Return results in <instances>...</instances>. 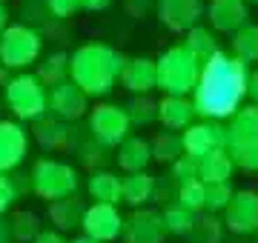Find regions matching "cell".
<instances>
[{
    "label": "cell",
    "mask_w": 258,
    "mask_h": 243,
    "mask_svg": "<svg viewBox=\"0 0 258 243\" xmlns=\"http://www.w3.org/2000/svg\"><path fill=\"white\" fill-rule=\"evenodd\" d=\"M249 94L247 63L235 55L218 52L201 69V80L192 92L195 112L201 120H224L241 112V100Z\"/></svg>",
    "instance_id": "obj_1"
},
{
    "label": "cell",
    "mask_w": 258,
    "mask_h": 243,
    "mask_svg": "<svg viewBox=\"0 0 258 243\" xmlns=\"http://www.w3.org/2000/svg\"><path fill=\"white\" fill-rule=\"evenodd\" d=\"M129 57L115 52L106 43H86L72 52L69 80L78 83L89 97H103L112 92L115 80H120Z\"/></svg>",
    "instance_id": "obj_2"
},
{
    "label": "cell",
    "mask_w": 258,
    "mask_h": 243,
    "mask_svg": "<svg viewBox=\"0 0 258 243\" xmlns=\"http://www.w3.org/2000/svg\"><path fill=\"white\" fill-rule=\"evenodd\" d=\"M155 63H158V89L164 94L186 97V94L195 92V86L201 80L204 63H198L186 46H169Z\"/></svg>",
    "instance_id": "obj_3"
},
{
    "label": "cell",
    "mask_w": 258,
    "mask_h": 243,
    "mask_svg": "<svg viewBox=\"0 0 258 243\" xmlns=\"http://www.w3.org/2000/svg\"><path fill=\"white\" fill-rule=\"evenodd\" d=\"M227 152L235 166L258 172V106L241 109L227 126Z\"/></svg>",
    "instance_id": "obj_4"
},
{
    "label": "cell",
    "mask_w": 258,
    "mask_h": 243,
    "mask_svg": "<svg viewBox=\"0 0 258 243\" xmlns=\"http://www.w3.org/2000/svg\"><path fill=\"white\" fill-rule=\"evenodd\" d=\"M32 192L43 200H63L78 192V172L63 160L40 158L32 166Z\"/></svg>",
    "instance_id": "obj_5"
},
{
    "label": "cell",
    "mask_w": 258,
    "mask_h": 243,
    "mask_svg": "<svg viewBox=\"0 0 258 243\" xmlns=\"http://www.w3.org/2000/svg\"><path fill=\"white\" fill-rule=\"evenodd\" d=\"M6 106L18 120H40L49 109L46 86L37 75H18L6 83Z\"/></svg>",
    "instance_id": "obj_6"
},
{
    "label": "cell",
    "mask_w": 258,
    "mask_h": 243,
    "mask_svg": "<svg viewBox=\"0 0 258 243\" xmlns=\"http://www.w3.org/2000/svg\"><path fill=\"white\" fill-rule=\"evenodd\" d=\"M40 49H43V40L35 29L15 23L0 35V63L6 69H26L40 57Z\"/></svg>",
    "instance_id": "obj_7"
},
{
    "label": "cell",
    "mask_w": 258,
    "mask_h": 243,
    "mask_svg": "<svg viewBox=\"0 0 258 243\" xmlns=\"http://www.w3.org/2000/svg\"><path fill=\"white\" fill-rule=\"evenodd\" d=\"M129 129H132V117L126 109L103 103L89 112V132L101 146H109V149L120 146L123 141H129Z\"/></svg>",
    "instance_id": "obj_8"
},
{
    "label": "cell",
    "mask_w": 258,
    "mask_h": 243,
    "mask_svg": "<svg viewBox=\"0 0 258 243\" xmlns=\"http://www.w3.org/2000/svg\"><path fill=\"white\" fill-rule=\"evenodd\" d=\"M184 152L195 160H204L215 152H227V129L218 120H198L181 132Z\"/></svg>",
    "instance_id": "obj_9"
},
{
    "label": "cell",
    "mask_w": 258,
    "mask_h": 243,
    "mask_svg": "<svg viewBox=\"0 0 258 243\" xmlns=\"http://www.w3.org/2000/svg\"><path fill=\"white\" fill-rule=\"evenodd\" d=\"M123 226L126 220L120 217L118 206H109V203H92L86 206V215H83V234L92 237L98 243H109V240H118L123 237Z\"/></svg>",
    "instance_id": "obj_10"
},
{
    "label": "cell",
    "mask_w": 258,
    "mask_h": 243,
    "mask_svg": "<svg viewBox=\"0 0 258 243\" xmlns=\"http://www.w3.org/2000/svg\"><path fill=\"white\" fill-rule=\"evenodd\" d=\"M86 109H89V94L72 80H63L60 86L49 89V112L60 120H81Z\"/></svg>",
    "instance_id": "obj_11"
},
{
    "label": "cell",
    "mask_w": 258,
    "mask_h": 243,
    "mask_svg": "<svg viewBox=\"0 0 258 243\" xmlns=\"http://www.w3.org/2000/svg\"><path fill=\"white\" fill-rule=\"evenodd\" d=\"M224 223L232 234H252L258 232V195L252 189H241L235 192L232 203L227 206Z\"/></svg>",
    "instance_id": "obj_12"
},
{
    "label": "cell",
    "mask_w": 258,
    "mask_h": 243,
    "mask_svg": "<svg viewBox=\"0 0 258 243\" xmlns=\"http://www.w3.org/2000/svg\"><path fill=\"white\" fill-rule=\"evenodd\" d=\"M201 15V0H158V18L169 32H192Z\"/></svg>",
    "instance_id": "obj_13"
},
{
    "label": "cell",
    "mask_w": 258,
    "mask_h": 243,
    "mask_svg": "<svg viewBox=\"0 0 258 243\" xmlns=\"http://www.w3.org/2000/svg\"><path fill=\"white\" fill-rule=\"evenodd\" d=\"M29 138L18 120H0V175L18 169L26 158Z\"/></svg>",
    "instance_id": "obj_14"
},
{
    "label": "cell",
    "mask_w": 258,
    "mask_h": 243,
    "mask_svg": "<svg viewBox=\"0 0 258 243\" xmlns=\"http://www.w3.org/2000/svg\"><path fill=\"white\" fill-rule=\"evenodd\" d=\"M164 215H158L152 209H135L123 226V240L126 243H164Z\"/></svg>",
    "instance_id": "obj_15"
},
{
    "label": "cell",
    "mask_w": 258,
    "mask_h": 243,
    "mask_svg": "<svg viewBox=\"0 0 258 243\" xmlns=\"http://www.w3.org/2000/svg\"><path fill=\"white\" fill-rule=\"evenodd\" d=\"M207 15H210V26L215 32H227V35H235L238 29L249 23L247 0H212Z\"/></svg>",
    "instance_id": "obj_16"
},
{
    "label": "cell",
    "mask_w": 258,
    "mask_h": 243,
    "mask_svg": "<svg viewBox=\"0 0 258 243\" xmlns=\"http://www.w3.org/2000/svg\"><path fill=\"white\" fill-rule=\"evenodd\" d=\"M120 83L126 86L129 92L149 94L152 89H158V63L149 60V57H129L126 69L120 75Z\"/></svg>",
    "instance_id": "obj_17"
},
{
    "label": "cell",
    "mask_w": 258,
    "mask_h": 243,
    "mask_svg": "<svg viewBox=\"0 0 258 243\" xmlns=\"http://www.w3.org/2000/svg\"><path fill=\"white\" fill-rule=\"evenodd\" d=\"M195 114H198L195 112V103L186 100V97H169L166 94L164 100L158 103V120L164 123V129H169V132L189 129Z\"/></svg>",
    "instance_id": "obj_18"
},
{
    "label": "cell",
    "mask_w": 258,
    "mask_h": 243,
    "mask_svg": "<svg viewBox=\"0 0 258 243\" xmlns=\"http://www.w3.org/2000/svg\"><path fill=\"white\" fill-rule=\"evenodd\" d=\"M149 160L152 158V143L147 138H129L118 146V166L126 172V175H135V172H147Z\"/></svg>",
    "instance_id": "obj_19"
},
{
    "label": "cell",
    "mask_w": 258,
    "mask_h": 243,
    "mask_svg": "<svg viewBox=\"0 0 258 243\" xmlns=\"http://www.w3.org/2000/svg\"><path fill=\"white\" fill-rule=\"evenodd\" d=\"M86 189L95 197V203H109V206L123 203V180L112 172H92L89 180H86Z\"/></svg>",
    "instance_id": "obj_20"
},
{
    "label": "cell",
    "mask_w": 258,
    "mask_h": 243,
    "mask_svg": "<svg viewBox=\"0 0 258 243\" xmlns=\"http://www.w3.org/2000/svg\"><path fill=\"white\" fill-rule=\"evenodd\" d=\"M35 138H37V143H40L43 149L55 152V149L69 146L72 132H69L66 120H60V117L52 114V117H40V120H35Z\"/></svg>",
    "instance_id": "obj_21"
},
{
    "label": "cell",
    "mask_w": 258,
    "mask_h": 243,
    "mask_svg": "<svg viewBox=\"0 0 258 243\" xmlns=\"http://www.w3.org/2000/svg\"><path fill=\"white\" fill-rule=\"evenodd\" d=\"M83 215H86V206H83V200H78L75 195L49 203V220L55 223L57 232H69L72 226H81Z\"/></svg>",
    "instance_id": "obj_22"
},
{
    "label": "cell",
    "mask_w": 258,
    "mask_h": 243,
    "mask_svg": "<svg viewBox=\"0 0 258 243\" xmlns=\"http://www.w3.org/2000/svg\"><path fill=\"white\" fill-rule=\"evenodd\" d=\"M155 195V178L149 172H135L123 178V203L141 209L144 203H149Z\"/></svg>",
    "instance_id": "obj_23"
},
{
    "label": "cell",
    "mask_w": 258,
    "mask_h": 243,
    "mask_svg": "<svg viewBox=\"0 0 258 243\" xmlns=\"http://www.w3.org/2000/svg\"><path fill=\"white\" fill-rule=\"evenodd\" d=\"M232 166H235V160L230 158V152H215V155L201 160V180L207 186H212V183H230Z\"/></svg>",
    "instance_id": "obj_24"
},
{
    "label": "cell",
    "mask_w": 258,
    "mask_h": 243,
    "mask_svg": "<svg viewBox=\"0 0 258 243\" xmlns=\"http://www.w3.org/2000/svg\"><path fill=\"white\" fill-rule=\"evenodd\" d=\"M69 63H72V55H66V52L49 55L43 63L37 66V77H40V83L55 89V86H60L63 80H69Z\"/></svg>",
    "instance_id": "obj_25"
},
{
    "label": "cell",
    "mask_w": 258,
    "mask_h": 243,
    "mask_svg": "<svg viewBox=\"0 0 258 243\" xmlns=\"http://www.w3.org/2000/svg\"><path fill=\"white\" fill-rule=\"evenodd\" d=\"M184 46L195 55L198 63H207L210 57L218 55V40H215V32H210V29H204V26H195L192 32H186V43H184Z\"/></svg>",
    "instance_id": "obj_26"
},
{
    "label": "cell",
    "mask_w": 258,
    "mask_h": 243,
    "mask_svg": "<svg viewBox=\"0 0 258 243\" xmlns=\"http://www.w3.org/2000/svg\"><path fill=\"white\" fill-rule=\"evenodd\" d=\"M186 152H184V138L175 135V132H161L155 141H152V158L158 163H175L181 160Z\"/></svg>",
    "instance_id": "obj_27"
},
{
    "label": "cell",
    "mask_w": 258,
    "mask_h": 243,
    "mask_svg": "<svg viewBox=\"0 0 258 243\" xmlns=\"http://www.w3.org/2000/svg\"><path fill=\"white\" fill-rule=\"evenodd\" d=\"M232 55L244 60V63H255L258 60V26L247 23L244 29H238L232 35Z\"/></svg>",
    "instance_id": "obj_28"
},
{
    "label": "cell",
    "mask_w": 258,
    "mask_h": 243,
    "mask_svg": "<svg viewBox=\"0 0 258 243\" xmlns=\"http://www.w3.org/2000/svg\"><path fill=\"white\" fill-rule=\"evenodd\" d=\"M195 220H198V215L195 212H189V209H184V206H166L164 209V226H166V234H178V237H186V234L192 232Z\"/></svg>",
    "instance_id": "obj_29"
},
{
    "label": "cell",
    "mask_w": 258,
    "mask_h": 243,
    "mask_svg": "<svg viewBox=\"0 0 258 243\" xmlns=\"http://www.w3.org/2000/svg\"><path fill=\"white\" fill-rule=\"evenodd\" d=\"M189 243H221L224 240V229L221 220H215L212 215H198L192 232L186 234Z\"/></svg>",
    "instance_id": "obj_30"
},
{
    "label": "cell",
    "mask_w": 258,
    "mask_h": 243,
    "mask_svg": "<svg viewBox=\"0 0 258 243\" xmlns=\"http://www.w3.org/2000/svg\"><path fill=\"white\" fill-rule=\"evenodd\" d=\"M175 203L189 209V212H201L207 209V183L204 180H195V183H186V186H178V195H175Z\"/></svg>",
    "instance_id": "obj_31"
},
{
    "label": "cell",
    "mask_w": 258,
    "mask_h": 243,
    "mask_svg": "<svg viewBox=\"0 0 258 243\" xmlns=\"http://www.w3.org/2000/svg\"><path fill=\"white\" fill-rule=\"evenodd\" d=\"M40 232L43 229H40L37 215H32V212H15V217H12V234H15L18 243H35Z\"/></svg>",
    "instance_id": "obj_32"
},
{
    "label": "cell",
    "mask_w": 258,
    "mask_h": 243,
    "mask_svg": "<svg viewBox=\"0 0 258 243\" xmlns=\"http://www.w3.org/2000/svg\"><path fill=\"white\" fill-rule=\"evenodd\" d=\"M126 112L135 126H149L152 120H158V103H152L147 94H141V97H135V100L129 103Z\"/></svg>",
    "instance_id": "obj_33"
},
{
    "label": "cell",
    "mask_w": 258,
    "mask_h": 243,
    "mask_svg": "<svg viewBox=\"0 0 258 243\" xmlns=\"http://www.w3.org/2000/svg\"><path fill=\"white\" fill-rule=\"evenodd\" d=\"M172 180H175L178 186H186V183L201 180V160L189 158V155L175 160V163H172Z\"/></svg>",
    "instance_id": "obj_34"
},
{
    "label": "cell",
    "mask_w": 258,
    "mask_h": 243,
    "mask_svg": "<svg viewBox=\"0 0 258 243\" xmlns=\"http://www.w3.org/2000/svg\"><path fill=\"white\" fill-rule=\"evenodd\" d=\"M232 197H235V192H232L230 183H212V186H207V209L210 212H221V209L227 212Z\"/></svg>",
    "instance_id": "obj_35"
},
{
    "label": "cell",
    "mask_w": 258,
    "mask_h": 243,
    "mask_svg": "<svg viewBox=\"0 0 258 243\" xmlns=\"http://www.w3.org/2000/svg\"><path fill=\"white\" fill-rule=\"evenodd\" d=\"M15 200H18V186L12 183V178L0 175V217L15 206Z\"/></svg>",
    "instance_id": "obj_36"
},
{
    "label": "cell",
    "mask_w": 258,
    "mask_h": 243,
    "mask_svg": "<svg viewBox=\"0 0 258 243\" xmlns=\"http://www.w3.org/2000/svg\"><path fill=\"white\" fill-rule=\"evenodd\" d=\"M46 6L55 18H69V15H75L78 9H83L81 0H46Z\"/></svg>",
    "instance_id": "obj_37"
},
{
    "label": "cell",
    "mask_w": 258,
    "mask_h": 243,
    "mask_svg": "<svg viewBox=\"0 0 258 243\" xmlns=\"http://www.w3.org/2000/svg\"><path fill=\"white\" fill-rule=\"evenodd\" d=\"M35 243H66V240H63V232H57V229H43V232L37 234Z\"/></svg>",
    "instance_id": "obj_38"
},
{
    "label": "cell",
    "mask_w": 258,
    "mask_h": 243,
    "mask_svg": "<svg viewBox=\"0 0 258 243\" xmlns=\"http://www.w3.org/2000/svg\"><path fill=\"white\" fill-rule=\"evenodd\" d=\"M0 243H15V234H12V220H3V217H0Z\"/></svg>",
    "instance_id": "obj_39"
},
{
    "label": "cell",
    "mask_w": 258,
    "mask_h": 243,
    "mask_svg": "<svg viewBox=\"0 0 258 243\" xmlns=\"http://www.w3.org/2000/svg\"><path fill=\"white\" fill-rule=\"evenodd\" d=\"M109 3H112V0H81V6L86 12H103Z\"/></svg>",
    "instance_id": "obj_40"
},
{
    "label": "cell",
    "mask_w": 258,
    "mask_h": 243,
    "mask_svg": "<svg viewBox=\"0 0 258 243\" xmlns=\"http://www.w3.org/2000/svg\"><path fill=\"white\" fill-rule=\"evenodd\" d=\"M249 97H252V103L258 106V69L249 75Z\"/></svg>",
    "instance_id": "obj_41"
},
{
    "label": "cell",
    "mask_w": 258,
    "mask_h": 243,
    "mask_svg": "<svg viewBox=\"0 0 258 243\" xmlns=\"http://www.w3.org/2000/svg\"><path fill=\"white\" fill-rule=\"evenodd\" d=\"M9 29V9H6V3L0 0V35Z\"/></svg>",
    "instance_id": "obj_42"
},
{
    "label": "cell",
    "mask_w": 258,
    "mask_h": 243,
    "mask_svg": "<svg viewBox=\"0 0 258 243\" xmlns=\"http://www.w3.org/2000/svg\"><path fill=\"white\" fill-rule=\"evenodd\" d=\"M69 243H98V240H92V237H86V234H83V237H75V240H69Z\"/></svg>",
    "instance_id": "obj_43"
},
{
    "label": "cell",
    "mask_w": 258,
    "mask_h": 243,
    "mask_svg": "<svg viewBox=\"0 0 258 243\" xmlns=\"http://www.w3.org/2000/svg\"><path fill=\"white\" fill-rule=\"evenodd\" d=\"M3 80H6V66L0 63V83H3Z\"/></svg>",
    "instance_id": "obj_44"
},
{
    "label": "cell",
    "mask_w": 258,
    "mask_h": 243,
    "mask_svg": "<svg viewBox=\"0 0 258 243\" xmlns=\"http://www.w3.org/2000/svg\"><path fill=\"white\" fill-rule=\"evenodd\" d=\"M252 3H258V0H252Z\"/></svg>",
    "instance_id": "obj_45"
}]
</instances>
